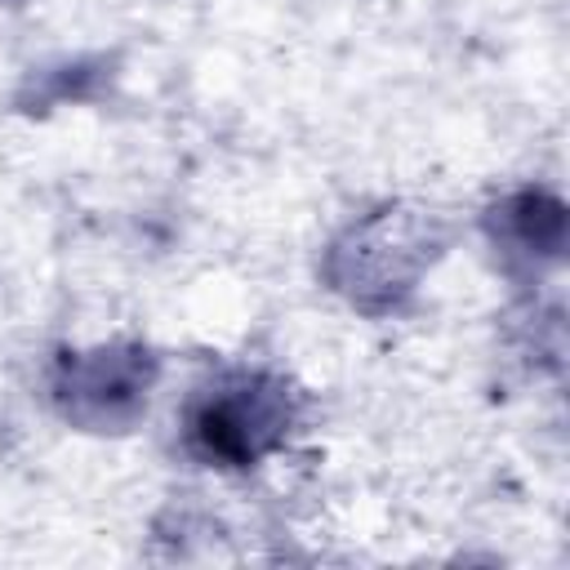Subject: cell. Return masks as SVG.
<instances>
[{
	"label": "cell",
	"instance_id": "3",
	"mask_svg": "<svg viewBox=\"0 0 570 570\" xmlns=\"http://www.w3.org/2000/svg\"><path fill=\"white\" fill-rule=\"evenodd\" d=\"M508 227L517 232V240L525 249H539V254H557L561 249V227H566V214L552 196L543 191H521L512 205H508Z\"/></svg>",
	"mask_w": 570,
	"mask_h": 570
},
{
	"label": "cell",
	"instance_id": "2",
	"mask_svg": "<svg viewBox=\"0 0 570 570\" xmlns=\"http://www.w3.org/2000/svg\"><path fill=\"white\" fill-rule=\"evenodd\" d=\"M151 383V356L142 347H102L89 356H62L53 374V396L67 419L89 428H116L129 423Z\"/></svg>",
	"mask_w": 570,
	"mask_h": 570
},
{
	"label": "cell",
	"instance_id": "1",
	"mask_svg": "<svg viewBox=\"0 0 570 570\" xmlns=\"http://www.w3.org/2000/svg\"><path fill=\"white\" fill-rule=\"evenodd\" d=\"M289 428V392L281 379L240 374L205 392L187 410V445L218 468H249Z\"/></svg>",
	"mask_w": 570,
	"mask_h": 570
}]
</instances>
